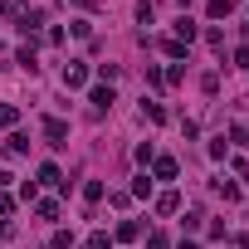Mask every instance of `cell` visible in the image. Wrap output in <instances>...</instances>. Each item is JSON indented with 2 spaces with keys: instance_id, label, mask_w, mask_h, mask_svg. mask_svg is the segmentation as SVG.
Wrapping results in <instances>:
<instances>
[{
  "instance_id": "6da1fadb",
  "label": "cell",
  "mask_w": 249,
  "mask_h": 249,
  "mask_svg": "<svg viewBox=\"0 0 249 249\" xmlns=\"http://www.w3.org/2000/svg\"><path fill=\"white\" fill-rule=\"evenodd\" d=\"M44 137H49V147H69V122L49 117V122H44Z\"/></svg>"
},
{
  "instance_id": "7a4b0ae2",
  "label": "cell",
  "mask_w": 249,
  "mask_h": 249,
  "mask_svg": "<svg viewBox=\"0 0 249 249\" xmlns=\"http://www.w3.org/2000/svg\"><path fill=\"white\" fill-rule=\"evenodd\" d=\"M83 83H88V69L83 64H69L64 69V88H83Z\"/></svg>"
},
{
  "instance_id": "3957f363",
  "label": "cell",
  "mask_w": 249,
  "mask_h": 249,
  "mask_svg": "<svg viewBox=\"0 0 249 249\" xmlns=\"http://www.w3.org/2000/svg\"><path fill=\"white\" fill-rule=\"evenodd\" d=\"M176 157H157V181H176Z\"/></svg>"
},
{
  "instance_id": "277c9868",
  "label": "cell",
  "mask_w": 249,
  "mask_h": 249,
  "mask_svg": "<svg viewBox=\"0 0 249 249\" xmlns=\"http://www.w3.org/2000/svg\"><path fill=\"white\" fill-rule=\"evenodd\" d=\"M176 210H181V196H176V191H166V196L157 200V215H176Z\"/></svg>"
},
{
  "instance_id": "5b68a950",
  "label": "cell",
  "mask_w": 249,
  "mask_h": 249,
  "mask_svg": "<svg viewBox=\"0 0 249 249\" xmlns=\"http://www.w3.org/2000/svg\"><path fill=\"white\" fill-rule=\"evenodd\" d=\"M39 25H44V15H39V10H20V30H25V35H30V30H39Z\"/></svg>"
},
{
  "instance_id": "8992f818",
  "label": "cell",
  "mask_w": 249,
  "mask_h": 249,
  "mask_svg": "<svg viewBox=\"0 0 249 249\" xmlns=\"http://www.w3.org/2000/svg\"><path fill=\"white\" fill-rule=\"evenodd\" d=\"M191 39H196V25L181 15V20H176V44H191Z\"/></svg>"
},
{
  "instance_id": "52a82bcc",
  "label": "cell",
  "mask_w": 249,
  "mask_h": 249,
  "mask_svg": "<svg viewBox=\"0 0 249 249\" xmlns=\"http://www.w3.org/2000/svg\"><path fill=\"white\" fill-rule=\"evenodd\" d=\"M112 103H117V93H112V88H93V107H98V112H103V107H112Z\"/></svg>"
},
{
  "instance_id": "ba28073f",
  "label": "cell",
  "mask_w": 249,
  "mask_h": 249,
  "mask_svg": "<svg viewBox=\"0 0 249 249\" xmlns=\"http://www.w3.org/2000/svg\"><path fill=\"white\" fill-rule=\"evenodd\" d=\"M25 152H30V137H20V132H15V137L5 142V157H25Z\"/></svg>"
},
{
  "instance_id": "9c48e42d",
  "label": "cell",
  "mask_w": 249,
  "mask_h": 249,
  "mask_svg": "<svg viewBox=\"0 0 249 249\" xmlns=\"http://www.w3.org/2000/svg\"><path fill=\"white\" fill-rule=\"evenodd\" d=\"M230 10H234V5H230V0H210V5H205V15H210V20H225Z\"/></svg>"
},
{
  "instance_id": "30bf717a",
  "label": "cell",
  "mask_w": 249,
  "mask_h": 249,
  "mask_svg": "<svg viewBox=\"0 0 249 249\" xmlns=\"http://www.w3.org/2000/svg\"><path fill=\"white\" fill-rule=\"evenodd\" d=\"M142 117H152V122H166V107H161V103H152V98H147V103H142Z\"/></svg>"
},
{
  "instance_id": "8fae6325",
  "label": "cell",
  "mask_w": 249,
  "mask_h": 249,
  "mask_svg": "<svg viewBox=\"0 0 249 249\" xmlns=\"http://www.w3.org/2000/svg\"><path fill=\"white\" fill-rule=\"evenodd\" d=\"M215 191H220L225 200H239V186H234V181H225V176H215Z\"/></svg>"
},
{
  "instance_id": "7c38bea8",
  "label": "cell",
  "mask_w": 249,
  "mask_h": 249,
  "mask_svg": "<svg viewBox=\"0 0 249 249\" xmlns=\"http://www.w3.org/2000/svg\"><path fill=\"white\" fill-rule=\"evenodd\" d=\"M137 234H142L137 220H122V225H117V239H137Z\"/></svg>"
},
{
  "instance_id": "4fadbf2b",
  "label": "cell",
  "mask_w": 249,
  "mask_h": 249,
  "mask_svg": "<svg viewBox=\"0 0 249 249\" xmlns=\"http://www.w3.org/2000/svg\"><path fill=\"white\" fill-rule=\"evenodd\" d=\"M39 181H44V186H64V176H59V166H39Z\"/></svg>"
},
{
  "instance_id": "5bb4252c",
  "label": "cell",
  "mask_w": 249,
  "mask_h": 249,
  "mask_svg": "<svg viewBox=\"0 0 249 249\" xmlns=\"http://www.w3.org/2000/svg\"><path fill=\"white\" fill-rule=\"evenodd\" d=\"M83 200L98 205V200H103V181H88V186H83Z\"/></svg>"
},
{
  "instance_id": "9a60e30c",
  "label": "cell",
  "mask_w": 249,
  "mask_h": 249,
  "mask_svg": "<svg viewBox=\"0 0 249 249\" xmlns=\"http://www.w3.org/2000/svg\"><path fill=\"white\" fill-rule=\"evenodd\" d=\"M15 122H20V112H15L10 103H0V127H15Z\"/></svg>"
},
{
  "instance_id": "2e32d148",
  "label": "cell",
  "mask_w": 249,
  "mask_h": 249,
  "mask_svg": "<svg viewBox=\"0 0 249 249\" xmlns=\"http://www.w3.org/2000/svg\"><path fill=\"white\" fill-rule=\"evenodd\" d=\"M137 20H142V25H152V20H157V10H152V0H142V5H137Z\"/></svg>"
},
{
  "instance_id": "e0dca14e",
  "label": "cell",
  "mask_w": 249,
  "mask_h": 249,
  "mask_svg": "<svg viewBox=\"0 0 249 249\" xmlns=\"http://www.w3.org/2000/svg\"><path fill=\"white\" fill-rule=\"evenodd\" d=\"M132 196H152V176H137L132 181Z\"/></svg>"
},
{
  "instance_id": "ac0fdd59",
  "label": "cell",
  "mask_w": 249,
  "mask_h": 249,
  "mask_svg": "<svg viewBox=\"0 0 249 249\" xmlns=\"http://www.w3.org/2000/svg\"><path fill=\"white\" fill-rule=\"evenodd\" d=\"M88 249H107V234H103V230H93V234H88Z\"/></svg>"
},
{
  "instance_id": "d6986e66",
  "label": "cell",
  "mask_w": 249,
  "mask_h": 249,
  "mask_svg": "<svg viewBox=\"0 0 249 249\" xmlns=\"http://www.w3.org/2000/svg\"><path fill=\"white\" fill-rule=\"evenodd\" d=\"M10 210H15V200H10L5 191H0V215H10Z\"/></svg>"
},
{
  "instance_id": "ffe728a7",
  "label": "cell",
  "mask_w": 249,
  "mask_h": 249,
  "mask_svg": "<svg viewBox=\"0 0 249 249\" xmlns=\"http://www.w3.org/2000/svg\"><path fill=\"white\" fill-rule=\"evenodd\" d=\"M147 249H166V234H152V239H147Z\"/></svg>"
},
{
  "instance_id": "44dd1931",
  "label": "cell",
  "mask_w": 249,
  "mask_h": 249,
  "mask_svg": "<svg viewBox=\"0 0 249 249\" xmlns=\"http://www.w3.org/2000/svg\"><path fill=\"white\" fill-rule=\"evenodd\" d=\"M181 249H196V244H191V239H181Z\"/></svg>"
}]
</instances>
